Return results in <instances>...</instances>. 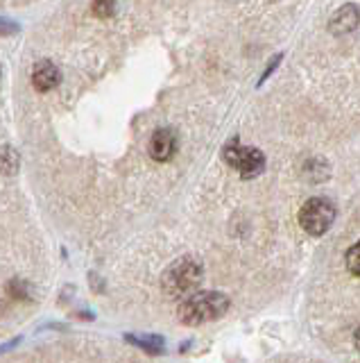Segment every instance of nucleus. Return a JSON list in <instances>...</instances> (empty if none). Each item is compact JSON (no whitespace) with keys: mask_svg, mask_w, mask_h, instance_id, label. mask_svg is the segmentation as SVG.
<instances>
[{"mask_svg":"<svg viewBox=\"0 0 360 363\" xmlns=\"http://www.w3.org/2000/svg\"><path fill=\"white\" fill-rule=\"evenodd\" d=\"M335 220V207L329 198H310L299 209V225L310 236H322L329 232Z\"/></svg>","mask_w":360,"mask_h":363,"instance_id":"nucleus-3","label":"nucleus"},{"mask_svg":"<svg viewBox=\"0 0 360 363\" xmlns=\"http://www.w3.org/2000/svg\"><path fill=\"white\" fill-rule=\"evenodd\" d=\"M59 71L54 68L50 62H41L35 66V73H32V84L37 91H50L59 84Z\"/></svg>","mask_w":360,"mask_h":363,"instance_id":"nucleus-6","label":"nucleus"},{"mask_svg":"<svg viewBox=\"0 0 360 363\" xmlns=\"http://www.w3.org/2000/svg\"><path fill=\"white\" fill-rule=\"evenodd\" d=\"M354 343H356V347H358V352H360V327L356 329V336H354Z\"/></svg>","mask_w":360,"mask_h":363,"instance_id":"nucleus-10","label":"nucleus"},{"mask_svg":"<svg viewBox=\"0 0 360 363\" xmlns=\"http://www.w3.org/2000/svg\"><path fill=\"white\" fill-rule=\"evenodd\" d=\"M93 9L98 16H111L114 14V0H95Z\"/></svg>","mask_w":360,"mask_h":363,"instance_id":"nucleus-9","label":"nucleus"},{"mask_svg":"<svg viewBox=\"0 0 360 363\" xmlns=\"http://www.w3.org/2000/svg\"><path fill=\"white\" fill-rule=\"evenodd\" d=\"M356 26H358V9L354 5H347L337 11V14H333L329 30L333 34H344V32H352Z\"/></svg>","mask_w":360,"mask_h":363,"instance_id":"nucleus-7","label":"nucleus"},{"mask_svg":"<svg viewBox=\"0 0 360 363\" xmlns=\"http://www.w3.org/2000/svg\"><path fill=\"white\" fill-rule=\"evenodd\" d=\"M202 281V268L197 261L193 259H179L175 264L163 272V279H161V286L168 295H188L193 293Z\"/></svg>","mask_w":360,"mask_h":363,"instance_id":"nucleus-2","label":"nucleus"},{"mask_svg":"<svg viewBox=\"0 0 360 363\" xmlns=\"http://www.w3.org/2000/svg\"><path fill=\"white\" fill-rule=\"evenodd\" d=\"M224 159H227L229 166H233L243 177H254L265 168V155L261 150L240 145L236 139L224 147Z\"/></svg>","mask_w":360,"mask_h":363,"instance_id":"nucleus-4","label":"nucleus"},{"mask_svg":"<svg viewBox=\"0 0 360 363\" xmlns=\"http://www.w3.org/2000/svg\"><path fill=\"white\" fill-rule=\"evenodd\" d=\"M347 268L352 275L360 277V241L356 245L349 247V252H347Z\"/></svg>","mask_w":360,"mask_h":363,"instance_id":"nucleus-8","label":"nucleus"},{"mask_svg":"<svg viewBox=\"0 0 360 363\" xmlns=\"http://www.w3.org/2000/svg\"><path fill=\"white\" fill-rule=\"evenodd\" d=\"M177 150V136L173 130H156L150 139V155L156 162H168Z\"/></svg>","mask_w":360,"mask_h":363,"instance_id":"nucleus-5","label":"nucleus"},{"mask_svg":"<svg viewBox=\"0 0 360 363\" xmlns=\"http://www.w3.org/2000/svg\"><path fill=\"white\" fill-rule=\"evenodd\" d=\"M229 309V300L218 291L193 293L179 306V320L184 325H204L218 320Z\"/></svg>","mask_w":360,"mask_h":363,"instance_id":"nucleus-1","label":"nucleus"}]
</instances>
